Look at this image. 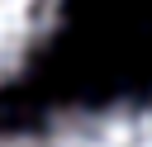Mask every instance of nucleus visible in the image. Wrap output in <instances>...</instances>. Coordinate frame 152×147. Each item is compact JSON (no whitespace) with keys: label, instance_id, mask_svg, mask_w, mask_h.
I'll return each instance as SVG.
<instances>
[{"label":"nucleus","instance_id":"2","mask_svg":"<svg viewBox=\"0 0 152 147\" xmlns=\"http://www.w3.org/2000/svg\"><path fill=\"white\" fill-rule=\"evenodd\" d=\"M62 0H0V90L28 71V62L57 33Z\"/></svg>","mask_w":152,"mask_h":147},{"label":"nucleus","instance_id":"1","mask_svg":"<svg viewBox=\"0 0 152 147\" xmlns=\"http://www.w3.org/2000/svg\"><path fill=\"white\" fill-rule=\"evenodd\" d=\"M0 147H152V95L48 109L5 128Z\"/></svg>","mask_w":152,"mask_h":147}]
</instances>
